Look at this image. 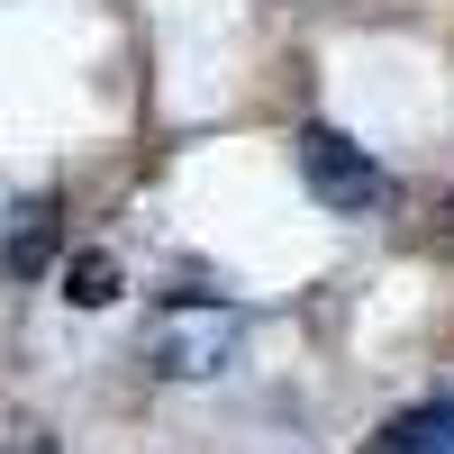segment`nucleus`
I'll list each match as a JSON object with an SVG mask.
<instances>
[{"instance_id": "1", "label": "nucleus", "mask_w": 454, "mask_h": 454, "mask_svg": "<svg viewBox=\"0 0 454 454\" xmlns=\"http://www.w3.org/2000/svg\"><path fill=\"white\" fill-rule=\"evenodd\" d=\"M300 182H309V200L336 209V218H364L391 200V173L364 155L346 128H300Z\"/></svg>"}, {"instance_id": "2", "label": "nucleus", "mask_w": 454, "mask_h": 454, "mask_svg": "<svg viewBox=\"0 0 454 454\" xmlns=\"http://www.w3.org/2000/svg\"><path fill=\"white\" fill-rule=\"evenodd\" d=\"M237 336H246V318L237 309H173L164 327H155V372H173V382H200V372H218L227 355H237Z\"/></svg>"}, {"instance_id": "3", "label": "nucleus", "mask_w": 454, "mask_h": 454, "mask_svg": "<svg viewBox=\"0 0 454 454\" xmlns=\"http://www.w3.org/2000/svg\"><path fill=\"white\" fill-rule=\"evenodd\" d=\"M55 246H64V200L55 192H27L19 209H10V227H0V273L10 282H36L55 263Z\"/></svg>"}, {"instance_id": "4", "label": "nucleus", "mask_w": 454, "mask_h": 454, "mask_svg": "<svg viewBox=\"0 0 454 454\" xmlns=\"http://www.w3.org/2000/svg\"><path fill=\"white\" fill-rule=\"evenodd\" d=\"M364 454H454V400H419V409H391V419L364 436Z\"/></svg>"}, {"instance_id": "5", "label": "nucleus", "mask_w": 454, "mask_h": 454, "mask_svg": "<svg viewBox=\"0 0 454 454\" xmlns=\"http://www.w3.org/2000/svg\"><path fill=\"white\" fill-rule=\"evenodd\" d=\"M64 300H73V309H109V300H119V254H73L64 263Z\"/></svg>"}, {"instance_id": "6", "label": "nucleus", "mask_w": 454, "mask_h": 454, "mask_svg": "<svg viewBox=\"0 0 454 454\" xmlns=\"http://www.w3.org/2000/svg\"><path fill=\"white\" fill-rule=\"evenodd\" d=\"M19 454H55V445H19Z\"/></svg>"}, {"instance_id": "7", "label": "nucleus", "mask_w": 454, "mask_h": 454, "mask_svg": "<svg viewBox=\"0 0 454 454\" xmlns=\"http://www.w3.org/2000/svg\"><path fill=\"white\" fill-rule=\"evenodd\" d=\"M445 218H454V200H445Z\"/></svg>"}]
</instances>
